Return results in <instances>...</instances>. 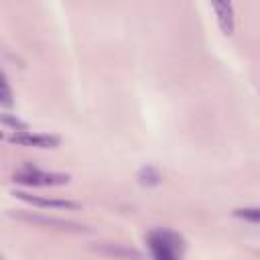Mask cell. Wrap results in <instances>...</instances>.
Masks as SVG:
<instances>
[{"instance_id": "1", "label": "cell", "mask_w": 260, "mask_h": 260, "mask_svg": "<svg viewBox=\"0 0 260 260\" xmlns=\"http://www.w3.org/2000/svg\"><path fill=\"white\" fill-rule=\"evenodd\" d=\"M146 244L150 254L156 260H175L185 252V240L177 232L171 230H152L146 236Z\"/></svg>"}, {"instance_id": "2", "label": "cell", "mask_w": 260, "mask_h": 260, "mask_svg": "<svg viewBox=\"0 0 260 260\" xmlns=\"http://www.w3.org/2000/svg\"><path fill=\"white\" fill-rule=\"evenodd\" d=\"M12 181L26 185V187H61V185H67L71 181V175L59 173V171H41L37 167L26 165L14 173Z\"/></svg>"}, {"instance_id": "3", "label": "cell", "mask_w": 260, "mask_h": 260, "mask_svg": "<svg viewBox=\"0 0 260 260\" xmlns=\"http://www.w3.org/2000/svg\"><path fill=\"white\" fill-rule=\"evenodd\" d=\"M10 217H14V219H18V221L32 223V225L49 228V230H59V232H73V234L89 232L87 225H81V223H77V221L61 219V217H51V215H43V213L26 211V209H10Z\"/></svg>"}, {"instance_id": "4", "label": "cell", "mask_w": 260, "mask_h": 260, "mask_svg": "<svg viewBox=\"0 0 260 260\" xmlns=\"http://www.w3.org/2000/svg\"><path fill=\"white\" fill-rule=\"evenodd\" d=\"M14 197H18L24 203H30L32 207H41V209H67V211H75L81 205L77 201L71 199H57V197H43V195H32L26 191H14Z\"/></svg>"}, {"instance_id": "5", "label": "cell", "mask_w": 260, "mask_h": 260, "mask_svg": "<svg viewBox=\"0 0 260 260\" xmlns=\"http://www.w3.org/2000/svg\"><path fill=\"white\" fill-rule=\"evenodd\" d=\"M12 144L18 146H30V148H57L61 144V138L55 134H37L30 130H20L10 134L8 138Z\"/></svg>"}, {"instance_id": "6", "label": "cell", "mask_w": 260, "mask_h": 260, "mask_svg": "<svg viewBox=\"0 0 260 260\" xmlns=\"http://www.w3.org/2000/svg\"><path fill=\"white\" fill-rule=\"evenodd\" d=\"M209 4L213 8V12H215L219 30L225 37H232L234 30H236V8H234V2L232 0H209Z\"/></svg>"}, {"instance_id": "7", "label": "cell", "mask_w": 260, "mask_h": 260, "mask_svg": "<svg viewBox=\"0 0 260 260\" xmlns=\"http://www.w3.org/2000/svg\"><path fill=\"white\" fill-rule=\"evenodd\" d=\"M136 179H138V183L144 185V187H154V185H158V183L162 181V175H160V171H158L156 167L146 165V167H142V169L136 173Z\"/></svg>"}, {"instance_id": "8", "label": "cell", "mask_w": 260, "mask_h": 260, "mask_svg": "<svg viewBox=\"0 0 260 260\" xmlns=\"http://www.w3.org/2000/svg\"><path fill=\"white\" fill-rule=\"evenodd\" d=\"M14 106V93L4 73H0V108H12Z\"/></svg>"}, {"instance_id": "9", "label": "cell", "mask_w": 260, "mask_h": 260, "mask_svg": "<svg viewBox=\"0 0 260 260\" xmlns=\"http://www.w3.org/2000/svg\"><path fill=\"white\" fill-rule=\"evenodd\" d=\"M0 124L6 126V128H10V130H16V132H20V130H28V124H26L24 120H20L16 114H8V112L0 114Z\"/></svg>"}, {"instance_id": "10", "label": "cell", "mask_w": 260, "mask_h": 260, "mask_svg": "<svg viewBox=\"0 0 260 260\" xmlns=\"http://www.w3.org/2000/svg\"><path fill=\"white\" fill-rule=\"evenodd\" d=\"M234 215L244 219V221H250V223L260 221V209L258 207H240V209H234Z\"/></svg>"}, {"instance_id": "11", "label": "cell", "mask_w": 260, "mask_h": 260, "mask_svg": "<svg viewBox=\"0 0 260 260\" xmlns=\"http://www.w3.org/2000/svg\"><path fill=\"white\" fill-rule=\"evenodd\" d=\"M100 252H106V254H112V256H140V252L136 250H124V248H118V246H106V248H98Z\"/></svg>"}, {"instance_id": "12", "label": "cell", "mask_w": 260, "mask_h": 260, "mask_svg": "<svg viewBox=\"0 0 260 260\" xmlns=\"http://www.w3.org/2000/svg\"><path fill=\"white\" fill-rule=\"evenodd\" d=\"M2 138H4V132H2V130H0V140H2Z\"/></svg>"}]
</instances>
